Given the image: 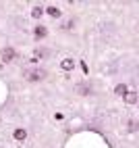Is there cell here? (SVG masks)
Here are the masks:
<instances>
[{"mask_svg": "<svg viewBox=\"0 0 139 148\" xmlns=\"http://www.w3.org/2000/svg\"><path fill=\"white\" fill-rule=\"evenodd\" d=\"M42 15H44V6H42V4H37V6L31 8V17H33V19H39Z\"/></svg>", "mask_w": 139, "mask_h": 148, "instance_id": "cell-10", "label": "cell"}, {"mask_svg": "<svg viewBox=\"0 0 139 148\" xmlns=\"http://www.w3.org/2000/svg\"><path fill=\"white\" fill-rule=\"evenodd\" d=\"M137 104H139V100H137Z\"/></svg>", "mask_w": 139, "mask_h": 148, "instance_id": "cell-12", "label": "cell"}, {"mask_svg": "<svg viewBox=\"0 0 139 148\" xmlns=\"http://www.w3.org/2000/svg\"><path fill=\"white\" fill-rule=\"evenodd\" d=\"M77 92L89 96V92H92V86H89V84H79V86H77Z\"/></svg>", "mask_w": 139, "mask_h": 148, "instance_id": "cell-8", "label": "cell"}, {"mask_svg": "<svg viewBox=\"0 0 139 148\" xmlns=\"http://www.w3.org/2000/svg\"><path fill=\"white\" fill-rule=\"evenodd\" d=\"M13 136H15L17 142H23L25 138H27V130H23V127H17V130L13 132Z\"/></svg>", "mask_w": 139, "mask_h": 148, "instance_id": "cell-3", "label": "cell"}, {"mask_svg": "<svg viewBox=\"0 0 139 148\" xmlns=\"http://www.w3.org/2000/svg\"><path fill=\"white\" fill-rule=\"evenodd\" d=\"M127 92H129V88H127L125 84H118V86L114 88V94H116V96H127Z\"/></svg>", "mask_w": 139, "mask_h": 148, "instance_id": "cell-9", "label": "cell"}, {"mask_svg": "<svg viewBox=\"0 0 139 148\" xmlns=\"http://www.w3.org/2000/svg\"><path fill=\"white\" fill-rule=\"evenodd\" d=\"M137 96H139L137 92H127V96H125V102H127V104H135V102L139 100Z\"/></svg>", "mask_w": 139, "mask_h": 148, "instance_id": "cell-6", "label": "cell"}, {"mask_svg": "<svg viewBox=\"0 0 139 148\" xmlns=\"http://www.w3.org/2000/svg\"><path fill=\"white\" fill-rule=\"evenodd\" d=\"M60 67H62V71H73V67H75V61H73V58H62Z\"/></svg>", "mask_w": 139, "mask_h": 148, "instance_id": "cell-4", "label": "cell"}, {"mask_svg": "<svg viewBox=\"0 0 139 148\" xmlns=\"http://www.w3.org/2000/svg\"><path fill=\"white\" fill-rule=\"evenodd\" d=\"M137 130H139V121L129 119V132H137Z\"/></svg>", "mask_w": 139, "mask_h": 148, "instance_id": "cell-11", "label": "cell"}, {"mask_svg": "<svg viewBox=\"0 0 139 148\" xmlns=\"http://www.w3.org/2000/svg\"><path fill=\"white\" fill-rule=\"evenodd\" d=\"M13 58H15V48L13 46H6L2 50V63H11Z\"/></svg>", "mask_w": 139, "mask_h": 148, "instance_id": "cell-2", "label": "cell"}, {"mask_svg": "<svg viewBox=\"0 0 139 148\" xmlns=\"http://www.w3.org/2000/svg\"><path fill=\"white\" fill-rule=\"evenodd\" d=\"M23 77L29 82H42L44 77H46V71L44 69H39V67H33V69H25L23 71Z\"/></svg>", "mask_w": 139, "mask_h": 148, "instance_id": "cell-1", "label": "cell"}, {"mask_svg": "<svg viewBox=\"0 0 139 148\" xmlns=\"http://www.w3.org/2000/svg\"><path fill=\"white\" fill-rule=\"evenodd\" d=\"M46 13L50 15V17H54V19H58V17L62 15V13H60V8H58V6H48V8H46Z\"/></svg>", "mask_w": 139, "mask_h": 148, "instance_id": "cell-7", "label": "cell"}, {"mask_svg": "<svg viewBox=\"0 0 139 148\" xmlns=\"http://www.w3.org/2000/svg\"><path fill=\"white\" fill-rule=\"evenodd\" d=\"M33 36L37 38V40H39V38H46V36H48V27H44V25L35 27V29H33Z\"/></svg>", "mask_w": 139, "mask_h": 148, "instance_id": "cell-5", "label": "cell"}]
</instances>
